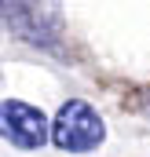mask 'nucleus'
Here are the masks:
<instances>
[{
	"instance_id": "1",
	"label": "nucleus",
	"mask_w": 150,
	"mask_h": 157,
	"mask_svg": "<svg viewBox=\"0 0 150 157\" xmlns=\"http://www.w3.org/2000/svg\"><path fill=\"white\" fill-rule=\"evenodd\" d=\"M106 135V124L103 117L84 102V99H70L62 102V110L55 113V124H51V143L66 154H88L103 143Z\"/></svg>"
},
{
	"instance_id": "2",
	"label": "nucleus",
	"mask_w": 150,
	"mask_h": 157,
	"mask_svg": "<svg viewBox=\"0 0 150 157\" xmlns=\"http://www.w3.org/2000/svg\"><path fill=\"white\" fill-rule=\"evenodd\" d=\"M0 18L18 40L44 48V51H59V33H62L59 7H51V4H0Z\"/></svg>"
},
{
	"instance_id": "3",
	"label": "nucleus",
	"mask_w": 150,
	"mask_h": 157,
	"mask_svg": "<svg viewBox=\"0 0 150 157\" xmlns=\"http://www.w3.org/2000/svg\"><path fill=\"white\" fill-rule=\"evenodd\" d=\"M0 135L18 150H40L51 139V128L37 106H30L22 99H7V102H0Z\"/></svg>"
}]
</instances>
